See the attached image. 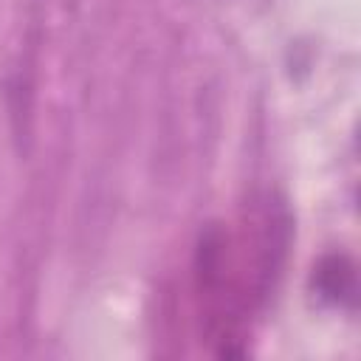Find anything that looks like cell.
<instances>
[{
    "mask_svg": "<svg viewBox=\"0 0 361 361\" xmlns=\"http://www.w3.org/2000/svg\"><path fill=\"white\" fill-rule=\"evenodd\" d=\"M313 290L322 302L333 307L353 310L355 307V265L344 254H327L316 268H313Z\"/></svg>",
    "mask_w": 361,
    "mask_h": 361,
    "instance_id": "cell-1",
    "label": "cell"
}]
</instances>
